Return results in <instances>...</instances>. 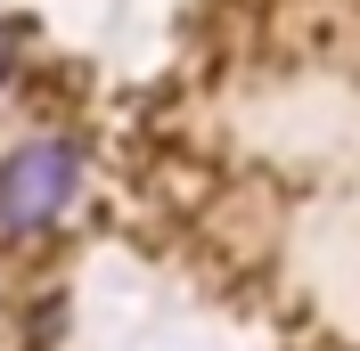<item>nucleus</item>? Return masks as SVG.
<instances>
[{
  "instance_id": "1",
  "label": "nucleus",
  "mask_w": 360,
  "mask_h": 351,
  "mask_svg": "<svg viewBox=\"0 0 360 351\" xmlns=\"http://www.w3.org/2000/svg\"><path fill=\"white\" fill-rule=\"evenodd\" d=\"M74 180H82V164H74L66 139H41V147H17L8 164H0V229H41V220L66 213Z\"/></svg>"
},
{
  "instance_id": "2",
  "label": "nucleus",
  "mask_w": 360,
  "mask_h": 351,
  "mask_svg": "<svg viewBox=\"0 0 360 351\" xmlns=\"http://www.w3.org/2000/svg\"><path fill=\"white\" fill-rule=\"evenodd\" d=\"M8 58H17V49H8V33H0V74H8Z\"/></svg>"
}]
</instances>
